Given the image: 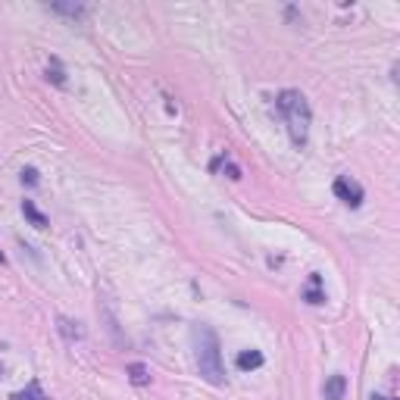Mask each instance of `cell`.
Returning a JSON list of instances; mask_svg holds the SVG:
<instances>
[{
    "label": "cell",
    "mask_w": 400,
    "mask_h": 400,
    "mask_svg": "<svg viewBox=\"0 0 400 400\" xmlns=\"http://www.w3.org/2000/svg\"><path fill=\"white\" fill-rule=\"evenodd\" d=\"M275 110H279L281 119H285L288 135H291V141H294V147H303V144L310 141V122H313L307 97H303L301 91L288 88V91H281L279 97H275Z\"/></svg>",
    "instance_id": "obj_1"
},
{
    "label": "cell",
    "mask_w": 400,
    "mask_h": 400,
    "mask_svg": "<svg viewBox=\"0 0 400 400\" xmlns=\"http://www.w3.org/2000/svg\"><path fill=\"white\" fill-rule=\"evenodd\" d=\"M191 341H194V360H198L200 375L210 384H225V366H222V351H219L216 332L210 325H194Z\"/></svg>",
    "instance_id": "obj_2"
},
{
    "label": "cell",
    "mask_w": 400,
    "mask_h": 400,
    "mask_svg": "<svg viewBox=\"0 0 400 400\" xmlns=\"http://www.w3.org/2000/svg\"><path fill=\"white\" fill-rule=\"evenodd\" d=\"M334 194H338V200H344L347 207H353V210L363 203V185L360 181H353L351 176L334 178Z\"/></svg>",
    "instance_id": "obj_3"
},
{
    "label": "cell",
    "mask_w": 400,
    "mask_h": 400,
    "mask_svg": "<svg viewBox=\"0 0 400 400\" xmlns=\"http://www.w3.org/2000/svg\"><path fill=\"white\" fill-rule=\"evenodd\" d=\"M344 391H347V378L344 375H329L322 384V397L325 400H344Z\"/></svg>",
    "instance_id": "obj_4"
},
{
    "label": "cell",
    "mask_w": 400,
    "mask_h": 400,
    "mask_svg": "<svg viewBox=\"0 0 400 400\" xmlns=\"http://www.w3.org/2000/svg\"><path fill=\"white\" fill-rule=\"evenodd\" d=\"M23 213H25V219L35 225V229H47V216L41 213L38 207H35L32 200H23Z\"/></svg>",
    "instance_id": "obj_5"
},
{
    "label": "cell",
    "mask_w": 400,
    "mask_h": 400,
    "mask_svg": "<svg viewBox=\"0 0 400 400\" xmlns=\"http://www.w3.org/2000/svg\"><path fill=\"white\" fill-rule=\"evenodd\" d=\"M128 382L138 384V388L150 384V369L144 366V363H132V366H128Z\"/></svg>",
    "instance_id": "obj_6"
},
{
    "label": "cell",
    "mask_w": 400,
    "mask_h": 400,
    "mask_svg": "<svg viewBox=\"0 0 400 400\" xmlns=\"http://www.w3.org/2000/svg\"><path fill=\"white\" fill-rule=\"evenodd\" d=\"M263 366V353L260 351H244V353H238V369H260Z\"/></svg>",
    "instance_id": "obj_7"
},
{
    "label": "cell",
    "mask_w": 400,
    "mask_h": 400,
    "mask_svg": "<svg viewBox=\"0 0 400 400\" xmlns=\"http://www.w3.org/2000/svg\"><path fill=\"white\" fill-rule=\"evenodd\" d=\"M10 400H50L44 391H41V384L38 382H32L28 384V388H23V391H16V394H13Z\"/></svg>",
    "instance_id": "obj_8"
},
{
    "label": "cell",
    "mask_w": 400,
    "mask_h": 400,
    "mask_svg": "<svg viewBox=\"0 0 400 400\" xmlns=\"http://www.w3.org/2000/svg\"><path fill=\"white\" fill-rule=\"evenodd\" d=\"M319 281H322V279H319V275H313V279H310V288H307V294H303V297H307V303H313V307L325 301V294L319 291Z\"/></svg>",
    "instance_id": "obj_9"
},
{
    "label": "cell",
    "mask_w": 400,
    "mask_h": 400,
    "mask_svg": "<svg viewBox=\"0 0 400 400\" xmlns=\"http://www.w3.org/2000/svg\"><path fill=\"white\" fill-rule=\"evenodd\" d=\"M50 10H56V13H66V16H72V19H82L85 16V6H66V4H54Z\"/></svg>",
    "instance_id": "obj_10"
},
{
    "label": "cell",
    "mask_w": 400,
    "mask_h": 400,
    "mask_svg": "<svg viewBox=\"0 0 400 400\" xmlns=\"http://www.w3.org/2000/svg\"><path fill=\"white\" fill-rule=\"evenodd\" d=\"M47 78H54V85H66V78H63V69H60V63H56V60H50Z\"/></svg>",
    "instance_id": "obj_11"
},
{
    "label": "cell",
    "mask_w": 400,
    "mask_h": 400,
    "mask_svg": "<svg viewBox=\"0 0 400 400\" xmlns=\"http://www.w3.org/2000/svg\"><path fill=\"white\" fill-rule=\"evenodd\" d=\"M23 181L25 185H38V169H23Z\"/></svg>",
    "instance_id": "obj_12"
},
{
    "label": "cell",
    "mask_w": 400,
    "mask_h": 400,
    "mask_svg": "<svg viewBox=\"0 0 400 400\" xmlns=\"http://www.w3.org/2000/svg\"><path fill=\"white\" fill-rule=\"evenodd\" d=\"M369 400H394V397H388V394H372Z\"/></svg>",
    "instance_id": "obj_13"
}]
</instances>
